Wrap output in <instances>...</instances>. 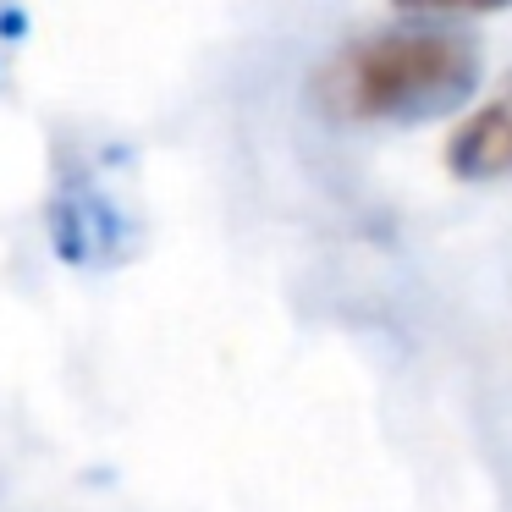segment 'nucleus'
<instances>
[{"label": "nucleus", "instance_id": "f257e3e1", "mask_svg": "<svg viewBox=\"0 0 512 512\" xmlns=\"http://www.w3.org/2000/svg\"><path fill=\"white\" fill-rule=\"evenodd\" d=\"M479 50L446 28H397L347 45L320 72V105L336 122H430L474 94Z\"/></svg>", "mask_w": 512, "mask_h": 512}, {"label": "nucleus", "instance_id": "f03ea898", "mask_svg": "<svg viewBox=\"0 0 512 512\" xmlns=\"http://www.w3.org/2000/svg\"><path fill=\"white\" fill-rule=\"evenodd\" d=\"M446 166H452V177H468V182L512 177V83L452 133Z\"/></svg>", "mask_w": 512, "mask_h": 512}, {"label": "nucleus", "instance_id": "7ed1b4c3", "mask_svg": "<svg viewBox=\"0 0 512 512\" xmlns=\"http://www.w3.org/2000/svg\"><path fill=\"white\" fill-rule=\"evenodd\" d=\"M402 12H496L512 0H397Z\"/></svg>", "mask_w": 512, "mask_h": 512}]
</instances>
